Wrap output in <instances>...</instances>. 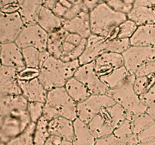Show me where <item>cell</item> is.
<instances>
[{"label": "cell", "instance_id": "6da1fadb", "mask_svg": "<svg viewBox=\"0 0 155 145\" xmlns=\"http://www.w3.org/2000/svg\"><path fill=\"white\" fill-rule=\"evenodd\" d=\"M27 104L22 95L0 97V134L4 141L20 135L30 126Z\"/></svg>", "mask_w": 155, "mask_h": 145}, {"label": "cell", "instance_id": "7a4b0ae2", "mask_svg": "<svg viewBox=\"0 0 155 145\" xmlns=\"http://www.w3.org/2000/svg\"><path fill=\"white\" fill-rule=\"evenodd\" d=\"M80 66L78 60L65 62L50 55L39 69V79L47 91L64 87Z\"/></svg>", "mask_w": 155, "mask_h": 145}, {"label": "cell", "instance_id": "3957f363", "mask_svg": "<svg viewBox=\"0 0 155 145\" xmlns=\"http://www.w3.org/2000/svg\"><path fill=\"white\" fill-rule=\"evenodd\" d=\"M92 34L107 39H116L118 27L127 19V15L113 10L102 2L89 11Z\"/></svg>", "mask_w": 155, "mask_h": 145}, {"label": "cell", "instance_id": "277c9868", "mask_svg": "<svg viewBox=\"0 0 155 145\" xmlns=\"http://www.w3.org/2000/svg\"><path fill=\"white\" fill-rule=\"evenodd\" d=\"M43 116L48 121L57 117H64L72 121L77 119V104L68 95L64 87L48 91Z\"/></svg>", "mask_w": 155, "mask_h": 145}, {"label": "cell", "instance_id": "5b68a950", "mask_svg": "<svg viewBox=\"0 0 155 145\" xmlns=\"http://www.w3.org/2000/svg\"><path fill=\"white\" fill-rule=\"evenodd\" d=\"M135 75L130 74L127 81L120 87L109 89L107 95L111 97L117 104H120L125 110L127 119H131L134 116L146 113L148 106L140 99V97L134 90Z\"/></svg>", "mask_w": 155, "mask_h": 145}, {"label": "cell", "instance_id": "8992f818", "mask_svg": "<svg viewBox=\"0 0 155 145\" xmlns=\"http://www.w3.org/2000/svg\"><path fill=\"white\" fill-rule=\"evenodd\" d=\"M127 119V112L120 104L106 107L87 124L96 139L113 134L114 131Z\"/></svg>", "mask_w": 155, "mask_h": 145}, {"label": "cell", "instance_id": "52a82bcc", "mask_svg": "<svg viewBox=\"0 0 155 145\" xmlns=\"http://www.w3.org/2000/svg\"><path fill=\"white\" fill-rule=\"evenodd\" d=\"M115 104L116 102L107 94L91 95L86 101L77 104V118L88 124L101 110Z\"/></svg>", "mask_w": 155, "mask_h": 145}, {"label": "cell", "instance_id": "ba28073f", "mask_svg": "<svg viewBox=\"0 0 155 145\" xmlns=\"http://www.w3.org/2000/svg\"><path fill=\"white\" fill-rule=\"evenodd\" d=\"M48 33H46L39 24L25 25L15 43L21 48L33 47L40 51L47 50Z\"/></svg>", "mask_w": 155, "mask_h": 145}, {"label": "cell", "instance_id": "9c48e42d", "mask_svg": "<svg viewBox=\"0 0 155 145\" xmlns=\"http://www.w3.org/2000/svg\"><path fill=\"white\" fill-rule=\"evenodd\" d=\"M86 39L67 31L61 42L56 58L65 62L78 60L86 48Z\"/></svg>", "mask_w": 155, "mask_h": 145}, {"label": "cell", "instance_id": "30bf717a", "mask_svg": "<svg viewBox=\"0 0 155 145\" xmlns=\"http://www.w3.org/2000/svg\"><path fill=\"white\" fill-rule=\"evenodd\" d=\"M122 55L124 66L130 73L135 74L141 66L155 60V48L131 45Z\"/></svg>", "mask_w": 155, "mask_h": 145}, {"label": "cell", "instance_id": "8fae6325", "mask_svg": "<svg viewBox=\"0 0 155 145\" xmlns=\"http://www.w3.org/2000/svg\"><path fill=\"white\" fill-rule=\"evenodd\" d=\"M74 77L83 83L92 95H105L109 91L95 72L94 62L80 65Z\"/></svg>", "mask_w": 155, "mask_h": 145}, {"label": "cell", "instance_id": "7c38bea8", "mask_svg": "<svg viewBox=\"0 0 155 145\" xmlns=\"http://www.w3.org/2000/svg\"><path fill=\"white\" fill-rule=\"evenodd\" d=\"M24 26L19 12L0 18V45L15 42Z\"/></svg>", "mask_w": 155, "mask_h": 145}, {"label": "cell", "instance_id": "4fadbf2b", "mask_svg": "<svg viewBox=\"0 0 155 145\" xmlns=\"http://www.w3.org/2000/svg\"><path fill=\"white\" fill-rule=\"evenodd\" d=\"M0 58L2 66L21 71L26 67L22 49L15 42L1 44Z\"/></svg>", "mask_w": 155, "mask_h": 145}, {"label": "cell", "instance_id": "5bb4252c", "mask_svg": "<svg viewBox=\"0 0 155 145\" xmlns=\"http://www.w3.org/2000/svg\"><path fill=\"white\" fill-rule=\"evenodd\" d=\"M107 39L92 34L87 39L86 48L78 59L79 63L83 65L94 62L100 55L107 52Z\"/></svg>", "mask_w": 155, "mask_h": 145}, {"label": "cell", "instance_id": "9a60e30c", "mask_svg": "<svg viewBox=\"0 0 155 145\" xmlns=\"http://www.w3.org/2000/svg\"><path fill=\"white\" fill-rule=\"evenodd\" d=\"M94 65L96 73L99 77H102L124 66V57L120 54L105 52L96 58Z\"/></svg>", "mask_w": 155, "mask_h": 145}, {"label": "cell", "instance_id": "2e32d148", "mask_svg": "<svg viewBox=\"0 0 155 145\" xmlns=\"http://www.w3.org/2000/svg\"><path fill=\"white\" fill-rule=\"evenodd\" d=\"M63 28L68 33L78 35L87 39L92 33L89 11L86 10L69 21H65Z\"/></svg>", "mask_w": 155, "mask_h": 145}, {"label": "cell", "instance_id": "e0dca14e", "mask_svg": "<svg viewBox=\"0 0 155 145\" xmlns=\"http://www.w3.org/2000/svg\"><path fill=\"white\" fill-rule=\"evenodd\" d=\"M17 74L18 71L13 68L0 67V97L21 95Z\"/></svg>", "mask_w": 155, "mask_h": 145}, {"label": "cell", "instance_id": "ac0fdd59", "mask_svg": "<svg viewBox=\"0 0 155 145\" xmlns=\"http://www.w3.org/2000/svg\"><path fill=\"white\" fill-rule=\"evenodd\" d=\"M21 95L28 102L45 103L48 91L45 89L39 78L30 81H18Z\"/></svg>", "mask_w": 155, "mask_h": 145}, {"label": "cell", "instance_id": "d6986e66", "mask_svg": "<svg viewBox=\"0 0 155 145\" xmlns=\"http://www.w3.org/2000/svg\"><path fill=\"white\" fill-rule=\"evenodd\" d=\"M51 10L57 16L69 21L87 9L83 0H58Z\"/></svg>", "mask_w": 155, "mask_h": 145}, {"label": "cell", "instance_id": "ffe728a7", "mask_svg": "<svg viewBox=\"0 0 155 145\" xmlns=\"http://www.w3.org/2000/svg\"><path fill=\"white\" fill-rule=\"evenodd\" d=\"M48 131L51 136L72 142L74 138V121L64 117H57L48 122Z\"/></svg>", "mask_w": 155, "mask_h": 145}, {"label": "cell", "instance_id": "44dd1931", "mask_svg": "<svg viewBox=\"0 0 155 145\" xmlns=\"http://www.w3.org/2000/svg\"><path fill=\"white\" fill-rule=\"evenodd\" d=\"M64 20L57 16L52 10L42 6L38 15L37 23L48 34L63 27Z\"/></svg>", "mask_w": 155, "mask_h": 145}, {"label": "cell", "instance_id": "7402d4cb", "mask_svg": "<svg viewBox=\"0 0 155 145\" xmlns=\"http://www.w3.org/2000/svg\"><path fill=\"white\" fill-rule=\"evenodd\" d=\"M130 39L131 45L155 48V24L139 26Z\"/></svg>", "mask_w": 155, "mask_h": 145}, {"label": "cell", "instance_id": "603a6c76", "mask_svg": "<svg viewBox=\"0 0 155 145\" xmlns=\"http://www.w3.org/2000/svg\"><path fill=\"white\" fill-rule=\"evenodd\" d=\"M74 127L72 145H95L97 139L90 131L87 124L77 118L74 121Z\"/></svg>", "mask_w": 155, "mask_h": 145}, {"label": "cell", "instance_id": "cb8c5ba5", "mask_svg": "<svg viewBox=\"0 0 155 145\" xmlns=\"http://www.w3.org/2000/svg\"><path fill=\"white\" fill-rule=\"evenodd\" d=\"M43 6V0H24L19 14L25 25L37 23L38 15Z\"/></svg>", "mask_w": 155, "mask_h": 145}, {"label": "cell", "instance_id": "d4e9b609", "mask_svg": "<svg viewBox=\"0 0 155 145\" xmlns=\"http://www.w3.org/2000/svg\"><path fill=\"white\" fill-rule=\"evenodd\" d=\"M64 89L68 95L77 104L86 101L92 95L86 86L74 76L67 82Z\"/></svg>", "mask_w": 155, "mask_h": 145}, {"label": "cell", "instance_id": "484cf974", "mask_svg": "<svg viewBox=\"0 0 155 145\" xmlns=\"http://www.w3.org/2000/svg\"><path fill=\"white\" fill-rule=\"evenodd\" d=\"M127 19L136 23L138 27L155 24V10L154 8L134 7L127 14Z\"/></svg>", "mask_w": 155, "mask_h": 145}, {"label": "cell", "instance_id": "4316f807", "mask_svg": "<svg viewBox=\"0 0 155 145\" xmlns=\"http://www.w3.org/2000/svg\"><path fill=\"white\" fill-rule=\"evenodd\" d=\"M22 54L26 66L36 69H39L45 60L50 56L47 50L40 51L33 47L23 48Z\"/></svg>", "mask_w": 155, "mask_h": 145}, {"label": "cell", "instance_id": "83f0119b", "mask_svg": "<svg viewBox=\"0 0 155 145\" xmlns=\"http://www.w3.org/2000/svg\"><path fill=\"white\" fill-rule=\"evenodd\" d=\"M131 73L129 72L124 66L115 69L110 73L100 77L101 81L109 89H114L122 85L127 80Z\"/></svg>", "mask_w": 155, "mask_h": 145}, {"label": "cell", "instance_id": "f1b7e54d", "mask_svg": "<svg viewBox=\"0 0 155 145\" xmlns=\"http://www.w3.org/2000/svg\"><path fill=\"white\" fill-rule=\"evenodd\" d=\"M48 119L42 116L36 122L33 132L35 145H44L51 136L48 131Z\"/></svg>", "mask_w": 155, "mask_h": 145}, {"label": "cell", "instance_id": "f546056e", "mask_svg": "<svg viewBox=\"0 0 155 145\" xmlns=\"http://www.w3.org/2000/svg\"><path fill=\"white\" fill-rule=\"evenodd\" d=\"M131 121L132 129L134 134H138L142 132L144 129L149 126L154 122V119L147 113H142L138 116H134L130 119Z\"/></svg>", "mask_w": 155, "mask_h": 145}, {"label": "cell", "instance_id": "4dcf8cb0", "mask_svg": "<svg viewBox=\"0 0 155 145\" xmlns=\"http://www.w3.org/2000/svg\"><path fill=\"white\" fill-rule=\"evenodd\" d=\"M36 123L31 122L30 126L20 135L6 142L7 145H35L33 140V132Z\"/></svg>", "mask_w": 155, "mask_h": 145}, {"label": "cell", "instance_id": "1f68e13d", "mask_svg": "<svg viewBox=\"0 0 155 145\" xmlns=\"http://www.w3.org/2000/svg\"><path fill=\"white\" fill-rule=\"evenodd\" d=\"M134 90L139 97L145 95L155 82V76H135Z\"/></svg>", "mask_w": 155, "mask_h": 145}, {"label": "cell", "instance_id": "d6a6232c", "mask_svg": "<svg viewBox=\"0 0 155 145\" xmlns=\"http://www.w3.org/2000/svg\"><path fill=\"white\" fill-rule=\"evenodd\" d=\"M131 46L130 39H107V52H113L122 54Z\"/></svg>", "mask_w": 155, "mask_h": 145}, {"label": "cell", "instance_id": "836d02e7", "mask_svg": "<svg viewBox=\"0 0 155 145\" xmlns=\"http://www.w3.org/2000/svg\"><path fill=\"white\" fill-rule=\"evenodd\" d=\"M24 0H0V18L19 12Z\"/></svg>", "mask_w": 155, "mask_h": 145}, {"label": "cell", "instance_id": "e575fe53", "mask_svg": "<svg viewBox=\"0 0 155 145\" xmlns=\"http://www.w3.org/2000/svg\"><path fill=\"white\" fill-rule=\"evenodd\" d=\"M138 26L131 20L127 19L118 27L117 38L118 39H130L136 33Z\"/></svg>", "mask_w": 155, "mask_h": 145}, {"label": "cell", "instance_id": "d590c367", "mask_svg": "<svg viewBox=\"0 0 155 145\" xmlns=\"http://www.w3.org/2000/svg\"><path fill=\"white\" fill-rule=\"evenodd\" d=\"M44 104L42 102H28L27 110L31 122L36 123L40 118L43 116Z\"/></svg>", "mask_w": 155, "mask_h": 145}, {"label": "cell", "instance_id": "8d00e7d4", "mask_svg": "<svg viewBox=\"0 0 155 145\" xmlns=\"http://www.w3.org/2000/svg\"><path fill=\"white\" fill-rule=\"evenodd\" d=\"M113 134L119 138H124L128 136L133 134L132 129L131 121L129 119H126L114 131Z\"/></svg>", "mask_w": 155, "mask_h": 145}, {"label": "cell", "instance_id": "74e56055", "mask_svg": "<svg viewBox=\"0 0 155 145\" xmlns=\"http://www.w3.org/2000/svg\"><path fill=\"white\" fill-rule=\"evenodd\" d=\"M39 69L26 66L24 69L18 71L17 74V79L18 81H30L34 79L39 78Z\"/></svg>", "mask_w": 155, "mask_h": 145}, {"label": "cell", "instance_id": "f35d334b", "mask_svg": "<svg viewBox=\"0 0 155 145\" xmlns=\"http://www.w3.org/2000/svg\"><path fill=\"white\" fill-rule=\"evenodd\" d=\"M104 2H105L113 10L127 15L133 9L127 6L122 0H104Z\"/></svg>", "mask_w": 155, "mask_h": 145}, {"label": "cell", "instance_id": "ab89813d", "mask_svg": "<svg viewBox=\"0 0 155 145\" xmlns=\"http://www.w3.org/2000/svg\"><path fill=\"white\" fill-rule=\"evenodd\" d=\"M139 143L155 140V121L137 135Z\"/></svg>", "mask_w": 155, "mask_h": 145}, {"label": "cell", "instance_id": "60d3db41", "mask_svg": "<svg viewBox=\"0 0 155 145\" xmlns=\"http://www.w3.org/2000/svg\"><path fill=\"white\" fill-rule=\"evenodd\" d=\"M135 76H155V60L149 61L141 66L135 72Z\"/></svg>", "mask_w": 155, "mask_h": 145}, {"label": "cell", "instance_id": "b9f144b4", "mask_svg": "<svg viewBox=\"0 0 155 145\" xmlns=\"http://www.w3.org/2000/svg\"><path fill=\"white\" fill-rule=\"evenodd\" d=\"M140 99L146 106L151 105L155 102V82L145 95L140 97Z\"/></svg>", "mask_w": 155, "mask_h": 145}, {"label": "cell", "instance_id": "7bdbcfd3", "mask_svg": "<svg viewBox=\"0 0 155 145\" xmlns=\"http://www.w3.org/2000/svg\"><path fill=\"white\" fill-rule=\"evenodd\" d=\"M139 143V139L136 134H132L124 138H120V140L113 145H138Z\"/></svg>", "mask_w": 155, "mask_h": 145}, {"label": "cell", "instance_id": "ee69618b", "mask_svg": "<svg viewBox=\"0 0 155 145\" xmlns=\"http://www.w3.org/2000/svg\"><path fill=\"white\" fill-rule=\"evenodd\" d=\"M119 140V137H116L114 134H111L110 135L97 139L95 145H113Z\"/></svg>", "mask_w": 155, "mask_h": 145}, {"label": "cell", "instance_id": "f6af8a7d", "mask_svg": "<svg viewBox=\"0 0 155 145\" xmlns=\"http://www.w3.org/2000/svg\"><path fill=\"white\" fill-rule=\"evenodd\" d=\"M44 145H72V142L54 136H50Z\"/></svg>", "mask_w": 155, "mask_h": 145}, {"label": "cell", "instance_id": "bcb514c9", "mask_svg": "<svg viewBox=\"0 0 155 145\" xmlns=\"http://www.w3.org/2000/svg\"><path fill=\"white\" fill-rule=\"evenodd\" d=\"M134 7H155V0H135Z\"/></svg>", "mask_w": 155, "mask_h": 145}, {"label": "cell", "instance_id": "7dc6e473", "mask_svg": "<svg viewBox=\"0 0 155 145\" xmlns=\"http://www.w3.org/2000/svg\"><path fill=\"white\" fill-rule=\"evenodd\" d=\"M84 5L86 6V9L89 11H92V9L95 8L96 6L100 5L101 3L104 2V0H83Z\"/></svg>", "mask_w": 155, "mask_h": 145}, {"label": "cell", "instance_id": "c3c4849f", "mask_svg": "<svg viewBox=\"0 0 155 145\" xmlns=\"http://www.w3.org/2000/svg\"><path fill=\"white\" fill-rule=\"evenodd\" d=\"M146 113H148V114H149L155 120V102L151 104V105L148 106V109H147Z\"/></svg>", "mask_w": 155, "mask_h": 145}, {"label": "cell", "instance_id": "681fc988", "mask_svg": "<svg viewBox=\"0 0 155 145\" xmlns=\"http://www.w3.org/2000/svg\"><path fill=\"white\" fill-rule=\"evenodd\" d=\"M58 0H43V6L52 9Z\"/></svg>", "mask_w": 155, "mask_h": 145}, {"label": "cell", "instance_id": "f907efd6", "mask_svg": "<svg viewBox=\"0 0 155 145\" xmlns=\"http://www.w3.org/2000/svg\"><path fill=\"white\" fill-rule=\"evenodd\" d=\"M127 6H129L130 8H133V5H134V2L135 0H122Z\"/></svg>", "mask_w": 155, "mask_h": 145}, {"label": "cell", "instance_id": "816d5d0a", "mask_svg": "<svg viewBox=\"0 0 155 145\" xmlns=\"http://www.w3.org/2000/svg\"><path fill=\"white\" fill-rule=\"evenodd\" d=\"M138 145H155V140L142 142V143H139Z\"/></svg>", "mask_w": 155, "mask_h": 145}, {"label": "cell", "instance_id": "f5cc1de1", "mask_svg": "<svg viewBox=\"0 0 155 145\" xmlns=\"http://www.w3.org/2000/svg\"><path fill=\"white\" fill-rule=\"evenodd\" d=\"M0 145H7V143H6V142L4 141V140H0Z\"/></svg>", "mask_w": 155, "mask_h": 145}, {"label": "cell", "instance_id": "db71d44e", "mask_svg": "<svg viewBox=\"0 0 155 145\" xmlns=\"http://www.w3.org/2000/svg\"><path fill=\"white\" fill-rule=\"evenodd\" d=\"M0 49H1V45H0ZM2 66V63H1V58H0V67Z\"/></svg>", "mask_w": 155, "mask_h": 145}, {"label": "cell", "instance_id": "11a10c76", "mask_svg": "<svg viewBox=\"0 0 155 145\" xmlns=\"http://www.w3.org/2000/svg\"><path fill=\"white\" fill-rule=\"evenodd\" d=\"M0 140H3L2 137V135H1V134H0Z\"/></svg>", "mask_w": 155, "mask_h": 145}, {"label": "cell", "instance_id": "9f6ffc18", "mask_svg": "<svg viewBox=\"0 0 155 145\" xmlns=\"http://www.w3.org/2000/svg\"><path fill=\"white\" fill-rule=\"evenodd\" d=\"M154 10H155V7H154Z\"/></svg>", "mask_w": 155, "mask_h": 145}]
</instances>
